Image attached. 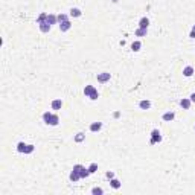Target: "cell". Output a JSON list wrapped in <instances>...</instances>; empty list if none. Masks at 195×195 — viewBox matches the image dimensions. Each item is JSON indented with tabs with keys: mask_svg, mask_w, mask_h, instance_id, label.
<instances>
[{
	"mask_svg": "<svg viewBox=\"0 0 195 195\" xmlns=\"http://www.w3.org/2000/svg\"><path fill=\"white\" fill-rule=\"evenodd\" d=\"M162 142V134L157 128H154L153 131H151V139H149V143L151 145H155V143H160Z\"/></svg>",
	"mask_w": 195,
	"mask_h": 195,
	"instance_id": "6da1fadb",
	"label": "cell"
},
{
	"mask_svg": "<svg viewBox=\"0 0 195 195\" xmlns=\"http://www.w3.org/2000/svg\"><path fill=\"white\" fill-rule=\"evenodd\" d=\"M96 79H97V82H101V84H105V82H108V81L111 79V73H108V72H102V73H97V75H96Z\"/></svg>",
	"mask_w": 195,
	"mask_h": 195,
	"instance_id": "7a4b0ae2",
	"label": "cell"
},
{
	"mask_svg": "<svg viewBox=\"0 0 195 195\" xmlns=\"http://www.w3.org/2000/svg\"><path fill=\"white\" fill-rule=\"evenodd\" d=\"M44 123H46V125H50V127H57L58 123H59V116H58V115H53V113H52Z\"/></svg>",
	"mask_w": 195,
	"mask_h": 195,
	"instance_id": "3957f363",
	"label": "cell"
},
{
	"mask_svg": "<svg viewBox=\"0 0 195 195\" xmlns=\"http://www.w3.org/2000/svg\"><path fill=\"white\" fill-rule=\"evenodd\" d=\"M69 15L72 18H79L81 15H82V11H81L79 8H70V11H69Z\"/></svg>",
	"mask_w": 195,
	"mask_h": 195,
	"instance_id": "277c9868",
	"label": "cell"
},
{
	"mask_svg": "<svg viewBox=\"0 0 195 195\" xmlns=\"http://www.w3.org/2000/svg\"><path fill=\"white\" fill-rule=\"evenodd\" d=\"M102 127H104V125H102V122H91L90 123V131L91 133H99L102 130Z\"/></svg>",
	"mask_w": 195,
	"mask_h": 195,
	"instance_id": "5b68a950",
	"label": "cell"
},
{
	"mask_svg": "<svg viewBox=\"0 0 195 195\" xmlns=\"http://www.w3.org/2000/svg\"><path fill=\"white\" fill-rule=\"evenodd\" d=\"M191 105H192V102H191L189 97H183V99H180V107L183 108V110H189Z\"/></svg>",
	"mask_w": 195,
	"mask_h": 195,
	"instance_id": "8992f818",
	"label": "cell"
},
{
	"mask_svg": "<svg viewBox=\"0 0 195 195\" xmlns=\"http://www.w3.org/2000/svg\"><path fill=\"white\" fill-rule=\"evenodd\" d=\"M162 119H163L165 122H172V121L175 119V113H174V111H166V113H163Z\"/></svg>",
	"mask_w": 195,
	"mask_h": 195,
	"instance_id": "52a82bcc",
	"label": "cell"
},
{
	"mask_svg": "<svg viewBox=\"0 0 195 195\" xmlns=\"http://www.w3.org/2000/svg\"><path fill=\"white\" fill-rule=\"evenodd\" d=\"M38 28H40V31L43 32V34H49L50 29H52V25H49L47 21H44V23H40L38 25Z\"/></svg>",
	"mask_w": 195,
	"mask_h": 195,
	"instance_id": "ba28073f",
	"label": "cell"
},
{
	"mask_svg": "<svg viewBox=\"0 0 195 195\" xmlns=\"http://www.w3.org/2000/svg\"><path fill=\"white\" fill-rule=\"evenodd\" d=\"M70 28H72V21L70 20H66V21H63V23H59V31L61 32H67Z\"/></svg>",
	"mask_w": 195,
	"mask_h": 195,
	"instance_id": "9c48e42d",
	"label": "cell"
},
{
	"mask_svg": "<svg viewBox=\"0 0 195 195\" xmlns=\"http://www.w3.org/2000/svg\"><path fill=\"white\" fill-rule=\"evenodd\" d=\"M139 28H142V29H148L149 28V18L148 17H142L139 20Z\"/></svg>",
	"mask_w": 195,
	"mask_h": 195,
	"instance_id": "30bf717a",
	"label": "cell"
},
{
	"mask_svg": "<svg viewBox=\"0 0 195 195\" xmlns=\"http://www.w3.org/2000/svg\"><path fill=\"white\" fill-rule=\"evenodd\" d=\"M139 108H140V110H149V108H151V101H148V99L140 101L139 102Z\"/></svg>",
	"mask_w": 195,
	"mask_h": 195,
	"instance_id": "8fae6325",
	"label": "cell"
},
{
	"mask_svg": "<svg viewBox=\"0 0 195 195\" xmlns=\"http://www.w3.org/2000/svg\"><path fill=\"white\" fill-rule=\"evenodd\" d=\"M46 21H47L49 25H52V26H53V25H57V23H58V17H57L55 14H47Z\"/></svg>",
	"mask_w": 195,
	"mask_h": 195,
	"instance_id": "7c38bea8",
	"label": "cell"
},
{
	"mask_svg": "<svg viewBox=\"0 0 195 195\" xmlns=\"http://www.w3.org/2000/svg\"><path fill=\"white\" fill-rule=\"evenodd\" d=\"M50 107H52V110H61L63 101H61V99H53L52 104H50Z\"/></svg>",
	"mask_w": 195,
	"mask_h": 195,
	"instance_id": "4fadbf2b",
	"label": "cell"
},
{
	"mask_svg": "<svg viewBox=\"0 0 195 195\" xmlns=\"http://www.w3.org/2000/svg\"><path fill=\"white\" fill-rule=\"evenodd\" d=\"M192 75H194V67H191V66H186L185 69H183V76L191 78Z\"/></svg>",
	"mask_w": 195,
	"mask_h": 195,
	"instance_id": "5bb4252c",
	"label": "cell"
},
{
	"mask_svg": "<svg viewBox=\"0 0 195 195\" xmlns=\"http://www.w3.org/2000/svg\"><path fill=\"white\" fill-rule=\"evenodd\" d=\"M69 178H70V181H78V180H81V175H79V172H76V171H73L72 169V172H70V175H69Z\"/></svg>",
	"mask_w": 195,
	"mask_h": 195,
	"instance_id": "9a60e30c",
	"label": "cell"
},
{
	"mask_svg": "<svg viewBox=\"0 0 195 195\" xmlns=\"http://www.w3.org/2000/svg\"><path fill=\"white\" fill-rule=\"evenodd\" d=\"M95 90H96V89H95V85H90V84H89V85H85V87H84V95L89 97V96H90L91 93H93Z\"/></svg>",
	"mask_w": 195,
	"mask_h": 195,
	"instance_id": "2e32d148",
	"label": "cell"
},
{
	"mask_svg": "<svg viewBox=\"0 0 195 195\" xmlns=\"http://www.w3.org/2000/svg\"><path fill=\"white\" fill-rule=\"evenodd\" d=\"M110 186H111L113 189H119V187L122 186V183L119 181L117 178H111V180H110Z\"/></svg>",
	"mask_w": 195,
	"mask_h": 195,
	"instance_id": "e0dca14e",
	"label": "cell"
},
{
	"mask_svg": "<svg viewBox=\"0 0 195 195\" xmlns=\"http://www.w3.org/2000/svg\"><path fill=\"white\" fill-rule=\"evenodd\" d=\"M140 47H142V43H140L139 40L137 41H133V44H131V50L133 52H139Z\"/></svg>",
	"mask_w": 195,
	"mask_h": 195,
	"instance_id": "ac0fdd59",
	"label": "cell"
},
{
	"mask_svg": "<svg viewBox=\"0 0 195 195\" xmlns=\"http://www.w3.org/2000/svg\"><path fill=\"white\" fill-rule=\"evenodd\" d=\"M146 35H148V29H142V28L136 29V37H146Z\"/></svg>",
	"mask_w": 195,
	"mask_h": 195,
	"instance_id": "d6986e66",
	"label": "cell"
},
{
	"mask_svg": "<svg viewBox=\"0 0 195 195\" xmlns=\"http://www.w3.org/2000/svg\"><path fill=\"white\" fill-rule=\"evenodd\" d=\"M26 146H28V143H25V142H18V143H17V151H18V153H21V154H25Z\"/></svg>",
	"mask_w": 195,
	"mask_h": 195,
	"instance_id": "ffe728a7",
	"label": "cell"
},
{
	"mask_svg": "<svg viewBox=\"0 0 195 195\" xmlns=\"http://www.w3.org/2000/svg\"><path fill=\"white\" fill-rule=\"evenodd\" d=\"M79 175H81V178H87L89 175H90V171H89V168H82V169L79 171Z\"/></svg>",
	"mask_w": 195,
	"mask_h": 195,
	"instance_id": "44dd1931",
	"label": "cell"
},
{
	"mask_svg": "<svg viewBox=\"0 0 195 195\" xmlns=\"http://www.w3.org/2000/svg\"><path fill=\"white\" fill-rule=\"evenodd\" d=\"M46 18H47V14L46 12H41L38 17H37V25H40V23H44L46 21Z\"/></svg>",
	"mask_w": 195,
	"mask_h": 195,
	"instance_id": "7402d4cb",
	"label": "cell"
},
{
	"mask_svg": "<svg viewBox=\"0 0 195 195\" xmlns=\"http://www.w3.org/2000/svg\"><path fill=\"white\" fill-rule=\"evenodd\" d=\"M85 140V134L84 133H78L76 136H75V142L76 143H81V142H84Z\"/></svg>",
	"mask_w": 195,
	"mask_h": 195,
	"instance_id": "603a6c76",
	"label": "cell"
},
{
	"mask_svg": "<svg viewBox=\"0 0 195 195\" xmlns=\"http://www.w3.org/2000/svg\"><path fill=\"white\" fill-rule=\"evenodd\" d=\"M57 17H58V25L63 23V21H66V20H69V15L67 14H58Z\"/></svg>",
	"mask_w": 195,
	"mask_h": 195,
	"instance_id": "cb8c5ba5",
	"label": "cell"
},
{
	"mask_svg": "<svg viewBox=\"0 0 195 195\" xmlns=\"http://www.w3.org/2000/svg\"><path fill=\"white\" fill-rule=\"evenodd\" d=\"M34 151H35V146L31 145V143H28V146H26V149H25V154H32Z\"/></svg>",
	"mask_w": 195,
	"mask_h": 195,
	"instance_id": "d4e9b609",
	"label": "cell"
},
{
	"mask_svg": "<svg viewBox=\"0 0 195 195\" xmlns=\"http://www.w3.org/2000/svg\"><path fill=\"white\" fill-rule=\"evenodd\" d=\"M91 194H93V195H102V194H104V189H102V187H93V189H91Z\"/></svg>",
	"mask_w": 195,
	"mask_h": 195,
	"instance_id": "484cf974",
	"label": "cell"
},
{
	"mask_svg": "<svg viewBox=\"0 0 195 195\" xmlns=\"http://www.w3.org/2000/svg\"><path fill=\"white\" fill-rule=\"evenodd\" d=\"M89 171H90V174H95V172L97 171V163H91L89 166Z\"/></svg>",
	"mask_w": 195,
	"mask_h": 195,
	"instance_id": "4316f807",
	"label": "cell"
},
{
	"mask_svg": "<svg viewBox=\"0 0 195 195\" xmlns=\"http://www.w3.org/2000/svg\"><path fill=\"white\" fill-rule=\"evenodd\" d=\"M89 97H90L91 101H96L97 97H99V91H97V90H95V91H93V93H91V95H90Z\"/></svg>",
	"mask_w": 195,
	"mask_h": 195,
	"instance_id": "83f0119b",
	"label": "cell"
},
{
	"mask_svg": "<svg viewBox=\"0 0 195 195\" xmlns=\"http://www.w3.org/2000/svg\"><path fill=\"white\" fill-rule=\"evenodd\" d=\"M105 177L108 178V180H111V178H115V172H113V171H108L107 174H105Z\"/></svg>",
	"mask_w": 195,
	"mask_h": 195,
	"instance_id": "f1b7e54d",
	"label": "cell"
},
{
	"mask_svg": "<svg viewBox=\"0 0 195 195\" xmlns=\"http://www.w3.org/2000/svg\"><path fill=\"white\" fill-rule=\"evenodd\" d=\"M50 115H52V113H50V111H46V113H44V115H43V122H46V121H47V119H49V116H50Z\"/></svg>",
	"mask_w": 195,
	"mask_h": 195,
	"instance_id": "f546056e",
	"label": "cell"
},
{
	"mask_svg": "<svg viewBox=\"0 0 195 195\" xmlns=\"http://www.w3.org/2000/svg\"><path fill=\"white\" fill-rule=\"evenodd\" d=\"M82 168H84L82 165H75V166H73V171H76V172H79L81 169H82Z\"/></svg>",
	"mask_w": 195,
	"mask_h": 195,
	"instance_id": "4dcf8cb0",
	"label": "cell"
},
{
	"mask_svg": "<svg viewBox=\"0 0 195 195\" xmlns=\"http://www.w3.org/2000/svg\"><path fill=\"white\" fill-rule=\"evenodd\" d=\"M189 99H191V102H192V104H195V93H192L191 96H189Z\"/></svg>",
	"mask_w": 195,
	"mask_h": 195,
	"instance_id": "1f68e13d",
	"label": "cell"
},
{
	"mask_svg": "<svg viewBox=\"0 0 195 195\" xmlns=\"http://www.w3.org/2000/svg\"><path fill=\"white\" fill-rule=\"evenodd\" d=\"M189 37H191V38H195V29H192V31H191V34H189Z\"/></svg>",
	"mask_w": 195,
	"mask_h": 195,
	"instance_id": "d6a6232c",
	"label": "cell"
},
{
	"mask_svg": "<svg viewBox=\"0 0 195 195\" xmlns=\"http://www.w3.org/2000/svg\"><path fill=\"white\" fill-rule=\"evenodd\" d=\"M113 2H115V3H116V2H117V0H113Z\"/></svg>",
	"mask_w": 195,
	"mask_h": 195,
	"instance_id": "836d02e7",
	"label": "cell"
},
{
	"mask_svg": "<svg viewBox=\"0 0 195 195\" xmlns=\"http://www.w3.org/2000/svg\"><path fill=\"white\" fill-rule=\"evenodd\" d=\"M192 29H195V25H194V28H192Z\"/></svg>",
	"mask_w": 195,
	"mask_h": 195,
	"instance_id": "e575fe53",
	"label": "cell"
},
{
	"mask_svg": "<svg viewBox=\"0 0 195 195\" xmlns=\"http://www.w3.org/2000/svg\"><path fill=\"white\" fill-rule=\"evenodd\" d=\"M194 130H195V125H194Z\"/></svg>",
	"mask_w": 195,
	"mask_h": 195,
	"instance_id": "d590c367",
	"label": "cell"
}]
</instances>
